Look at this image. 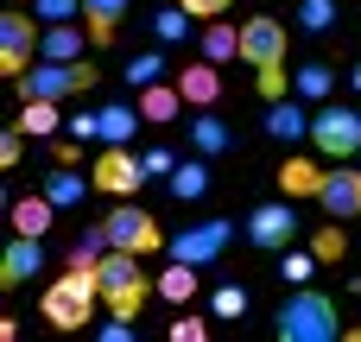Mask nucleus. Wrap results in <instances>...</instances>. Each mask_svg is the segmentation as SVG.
I'll return each mask as SVG.
<instances>
[{
    "mask_svg": "<svg viewBox=\"0 0 361 342\" xmlns=\"http://www.w3.org/2000/svg\"><path fill=\"white\" fill-rule=\"evenodd\" d=\"M286 51H292V32H286V19H273V13H254V19L241 25V57H247V70L260 76V95H267V102L292 95Z\"/></svg>",
    "mask_w": 361,
    "mask_h": 342,
    "instance_id": "f257e3e1",
    "label": "nucleus"
},
{
    "mask_svg": "<svg viewBox=\"0 0 361 342\" xmlns=\"http://www.w3.org/2000/svg\"><path fill=\"white\" fill-rule=\"evenodd\" d=\"M95 286H102L108 317H140L146 292H159V286L146 279V254H127V248H108V254L95 260Z\"/></svg>",
    "mask_w": 361,
    "mask_h": 342,
    "instance_id": "f03ea898",
    "label": "nucleus"
},
{
    "mask_svg": "<svg viewBox=\"0 0 361 342\" xmlns=\"http://www.w3.org/2000/svg\"><path fill=\"white\" fill-rule=\"evenodd\" d=\"M95 298H102V286H95V273L89 267H63L51 286H44V298H38V311H44V324L51 330H89L95 324Z\"/></svg>",
    "mask_w": 361,
    "mask_h": 342,
    "instance_id": "7ed1b4c3",
    "label": "nucleus"
},
{
    "mask_svg": "<svg viewBox=\"0 0 361 342\" xmlns=\"http://www.w3.org/2000/svg\"><path fill=\"white\" fill-rule=\"evenodd\" d=\"M273 336L279 342H336L343 324H336V298L311 292V286H292V298L279 305L273 317Z\"/></svg>",
    "mask_w": 361,
    "mask_h": 342,
    "instance_id": "20e7f679",
    "label": "nucleus"
},
{
    "mask_svg": "<svg viewBox=\"0 0 361 342\" xmlns=\"http://www.w3.org/2000/svg\"><path fill=\"white\" fill-rule=\"evenodd\" d=\"M19 102H70V95H89L95 89V63H57V57H38L25 76H13Z\"/></svg>",
    "mask_w": 361,
    "mask_h": 342,
    "instance_id": "39448f33",
    "label": "nucleus"
},
{
    "mask_svg": "<svg viewBox=\"0 0 361 342\" xmlns=\"http://www.w3.org/2000/svg\"><path fill=\"white\" fill-rule=\"evenodd\" d=\"M44 51V19L25 6H0V76H25Z\"/></svg>",
    "mask_w": 361,
    "mask_h": 342,
    "instance_id": "423d86ee",
    "label": "nucleus"
},
{
    "mask_svg": "<svg viewBox=\"0 0 361 342\" xmlns=\"http://www.w3.org/2000/svg\"><path fill=\"white\" fill-rule=\"evenodd\" d=\"M102 235H108V248H127V254H159L171 235L159 228V216L152 209H140L133 197H114V209L102 216Z\"/></svg>",
    "mask_w": 361,
    "mask_h": 342,
    "instance_id": "0eeeda50",
    "label": "nucleus"
},
{
    "mask_svg": "<svg viewBox=\"0 0 361 342\" xmlns=\"http://www.w3.org/2000/svg\"><path fill=\"white\" fill-rule=\"evenodd\" d=\"M241 235H247V248H260V254H286V248H298V203H292V197L254 203L247 222H241Z\"/></svg>",
    "mask_w": 361,
    "mask_h": 342,
    "instance_id": "6e6552de",
    "label": "nucleus"
},
{
    "mask_svg": "<svg viewBox=\"0 0 361 342\" xmlns=\"http://www.w3.org/2000/svg\"><path fill=\"white\" fill-rule=\"evenodd\" d=\"M311 146H317V159H355L361 152V114L355 108H343V102H317V114H311Z\"/></svg>",
    "mask_w": 361,
    "mask_h": 342,
    "instance_id": "1a4fd4ad",
    "label": "nucleus"
},
{
    "mask_svg": "<svg viewBox=\"0 0 361 342\" xmlns=\"http://www.w3.org/2000/svg\"><path fill=\"white\" fill-rule=\"evenodd\" d=\"M70 133L89 140V146H127V140L140 133V108H127V102H95V108L70 114Z\"/></svg>",
    "mask_w": 361,
    "mask_h": 342,
    "instance_id": "9d476101",
    "label": "nucleus"
},
{
    "mask_svg": "<svg viewBox=\"0 0 361 342\" xmlns=\"http://www.w3.org/2000/svg\"><path fill=\"white\" fill-rule=\"evenodd\" d=\"M235 235H241V222L216 216V222H190V228H178L165 248H171V260H190V267H216V260L235 248Z\"/></svg>",
    "mask_w": 361,
    "mask_h": 342,
    "instance_id": "9b49d317",
    "label": "nucleus"
},
{
    "mask_svg": "<svg viewBox=\"0 0 361 342\" xmlns=\"http://www.w3.org/2000/svg\"><path fill=\"white\" fill-rule=\"evenodd\" d=\"M89 178H95L102 197H140V190H146V159H140L133 146H102Z\"/></svg>",
    "mask_w": 361,
    "mask_h": 342,
    "instance_id": "f8f14e48",
    "label": "nucleus"
},
{
    "mask_svg": "<svg viewBox=\"0 0 361 342\" xmlns=\"http://www.w3.org/2000/svg\"><path fill=\"white\" fill-rule=\"evenodd\" d=\"M317 209H324L330 222H355L361 216V159H336V165L324 171Z\"/></svg>",
    "mask_w": 361,
    "mask_h": 342,
    "instance_id": "ddd939ff",
    "label": "nucleus"
},
{
    "mask_svg": "<svg viewBox=\"0 0 361 342\" xmlns=\"http://www.w3.org/2000/svg\"><path fill=\"white\" fill-rule=\"evenodd\" d=\"M324 171H330V159L317 165V159L292 152V159L279 165V197H292V203H317V190H324Z\"/></svg>",
    "mask_w": 361,
    "mask_h": 342,
    "instance_id": "4468645a",
    "label": "nucleus"
},
{
    "mask_svg": "<svg viewBox=\"0 0 361 342\" xmlns=\"http://www.w3.org/2000/svg\"><path fill=\"white\" fill-rule=\"evenodd\" d=\"M38 267H44V235H13L6 254H0V286L13 292V286H25Z\"/></svg>",
    "mask_w": 361,
    "mask_h": 342,
    "instance_id": "2eb2a0df",
    "label": "nucleus"
},
{
    "mask_svg": "<svg viewBox=\"0 0 361 342\" xmlns=\"http://www.w3.org/2000/svg\"><path fill=\"white\" fill-rule=\"evenodd\" d=\"M89 51H95V38H89V25H82V19L44 25V51H38V57H57V63H82Z\"/></svg>",
    "mask_w": 361,
    "mask_h": 342,
    "instance_id": "dca6fc26",
    "label": "nucleus"
},
{
    "mask_svg": "<svg viewBox=\"0 0 361 342\" xmlns=\"http://www.w3.org/2000/svg\"><path fill=\"white\" fill-rule=\"evenodd\" d=\"M178 89H184L190 108H216V102H222V63H209V57L184 63V70H178Z\"/></svg>",
    "mask_w": 361,
    "mask_h": 342,
    "instance_id": "f3484780",
    "label": "nucleus"
},
{
    "mask_svg": "<svg viewBox=\"0 0 361 342\" xmlns=\"http://www.w3.org/2000/svg\"><path fill=\"white\" fill-rule=\"evenodd\" d=\"M267 133L286 140V146L305 140V133H311V102H305V95H279V102H267Z\"/></svg>",
    "mask_w": 361,
    "mask_h": 342,
    "instance_id": "a211bd4d",
    "label": "nucleus"
},
{
    "mask_svg": "<svg viewBox=\"0 0 361 342\" xmlns=\"http://www.w3.org/2000/svg\"><path fill=\"white\" fill-rule=\"evenodd\" d=\"M133 95H140V102H133V108H140V121H152V127H165V121H178V114L190 108L178 83H146V89H133Z\"/></svg>",
    "mask_w": 361,
    "mask_h": 342,
    "instance_id": "6ab92c4d",
    "label": "nucleus"
},
{
    "mask_svg": "<svg viewBox=\"0 0 361 342\" xmlns=\"http://www.w3.org/2000/svg\"><path fill=\"white\" fill-rule=\"evenodd\" d=\"M184 133H190V152H203V159H222V152H235V133H228V121H216L209 108H197V114L184 121Z\"/></svg>",
    "mask_w": 361,
    "mask_h": 342,
    "instance_id": "aec40b11",
    "label": "nucleus"
},
{
    "mask_svg": "<svg viewBox=\"0 0 361 342\" xmlns=\"http://www.w3.org/2000/svg\"><path fill=\"white\" fill-rule=\"evenodd\" d=\"M57 222V203L38 190V197H13V235H51Z\"/></svg>",
    "mask_w": 361,
    "mask_h": 342,
    "instance_id": "412c9836",
    "label": "nucleus"
},
{
    "mask_svg": "<svg viewBox=\"0 0 361 342\" xmlns=\"http://www.w3.org/2000/svg\"><path fill=\"white\" fill-rule=\"evenodd\" d=\"M121 19H127V0H82V25H89L95 51H102V44H114Z\"/></svg>",
    "mask_w": 361,
    "mask_h": 342,
    "instance_id": "4be33fe9",
    "label": "nucleus"
},
{
    "mask_svg": "<svg viewBox=\"0 0 361 342\" xmlns=\"http://www.w3.org/2000/svg\"><path fill=\"white\" fill-rule=\"evenodd\" d=\"M165 184H171L178 203H197V197L209 190V159H203V152H197V159H178V171H171Z\"/></svg>",
    "mask_w": 361,
    "mask_h": 342,
    "instance_id": "5701e85b",
    "label": "nucleus"
},
{
    "mask_svg": "<svg viewBox=\"0 0 361 342\" xmlns=\"http://www.w3.org/2000/svg\"><path fill=\"white\" fill-rule=\"evenodd\" d=\"M89 184H95V178H82V171H76V165H57V171H51V178H44V197H51V203H57V209H76V203H82V197H89Z\"/></svg>",
    "mask_w": 361,
    "mask_h": 342,
    "instance_id": "b1692460",
    "label": "nucleus"
},
{
    "mask_svg": "<svg viewBox=\"0 0 361 342\" xmlns=\"http://www.w3.org/2000/svg\"><path fill=\"white\" fill-rule=\"evenodd\" d=\"M197 279H203V267H190V260H171V267L159 273V298H171V305H190V298H197Z\"/></svg>",
    "mask_w": 361,
    "mask_h": 342,
    "instance_id": "393cba45",
    "label": "nucleus"
},
{
    "mask_svg": "<svg viewBox=\"0 0 361 342\" xmlns=\"http://www.w3.org/2000/svg\"><path fill=\"white\" fill-rule=\"evenodd\" d=\"M203 57H209V63H228V57H241V25H228V19H209V25H203Z\"/></svg>",
    "mask_w": 361,
    "mask_h": 342,
    "instance_id": "a878e982",
    "label": "nucleus"
},
{
    "mask_svg": "<svg viewBox=\"0 0 361 342\" xmlns=\"http://www.w3.org/2000/svg\"><path fill=\"white\" fill-rule=\"evenodd\" d=\"M19 133H32V140H51L57 127H63V114H57V102H19V121H13Z\"/></svg>",
    "mask_w": 361,
    "mask_h": 342,
    "instance_id": "bb28decb",
    "label": "nucleus"
},
{
    "mask_svg": "<svg viewBox=\"0 0 361 342\" xmlns=\"http://www.w3.org/2000/svg\"><path fill=\"white\" fill-rule=\"evenodd\" d=\"M330 89H336V70H330V63H298L292 95H305V102H330Z\"/></svg>",
    "mask_w": 361,
    "mask_h": 342,
    "instance_id": "cd10ccee",
    "label": "nucleus"
},
{
    "mask_svg": "<svg viewBox=\"0 0 361 342\" xmlns=\"http://www.w3.org/2000/svg\"><path fill=\"white\" fill-rule=\"evenodd\" d=\"M190 19H197V13H184V6H159V13H152V38H159V44H184V38H190Z\"/></svg>",
    "mask_w": 361,
    "mask_h": 342,
    "instance_id": "c85d7f7f",
    "label": "nucleus"
},
{
    "mask_svg": "<svg viewBox=\"0 0 361 342\" xmlns=\"http://www.w3.org/2000/svg\"><path fill=\"white\" fill-rule=\"evenodd\" d=\"M279 279H286V286H311V279H317V248H311V254H305V248H286V254H279Z\"/></svg>",
    "mask_w": 361,
    "mask_h": 342,
    "instance_id": "c756f323",
    "label": "nucleus"
},
{
    "mask_svg": "<svg viewBox=\"0 0 361 342\" xmlns=\"http://www.w3.org/2000/svg\"><path fill=\"white\" fill-rule=\"evenodd\" d=\"M127 83H133V89H146V83H165V51H140V57L127 63Z\"/></svg>",
    "mask_w": 361,
    "mask_h": 342,
    "instance_id": "7c9ffc66",
    "label": "nucleus"
},
{
    "mask_svg": "<svg viewBox=\"0 0 361 342\" xmlns=\"http://www.w3.org/2000/svg\"><path fill=\"white\" fill-rule=\"evenodd\" d=\"M298 25L305 32H330L336 25V0H298Z\"/></svg>",
    "mask_w": 361,
    "mask_h": 342,
    "instance_id": "2f4dec72",
    "label": "nucleus"
},
{
    "mask_svg": "<svg viewBox=\"0 0 361 342\" xmlns=\"http://www.w3.org/2000/svg\"><path fill=\"white\" fill-rule=\"evenodd\" d=\"M209 311L216 317H247V292L228 279V286H216V298H209Z\"/></svg>",
    "mask_w": 361,
    "mask_h": 342,
    "instance_id": "473e14b6",
    "label": "nucleus"
},
{
    "mask_svg": "<svg viewBox=\"0 0 361 342\" xmlns=\"http://www.w3.org/2000/svg\"><path fill=\"white\" fill-rule=\"evenodd\" d=\"M32 13L44 25H63V19H82V0H32Z\"/></svg>",
    "mask_w": 361,
    "mask_h": 342,
    "instance_id": "72a5a7b5",
    "label": "nucleus"
},
{
    "mask_svg": "<svg viewBox=\"0 0 361 342\" xmlns=\"http://www.w3.org/2000/svg\"><path fill=\"white\" fill-rule=\"evenodd\" d=\"M25 140H32V133H19V127H6V133H0V171H19V159H25Z\"/></svg>",
    "mask_w": 361,
    "mask_h": 342,
    "instance_id": "f704fd0d",
    "label": "nucleus"
},
{
    "mask_svg": "<svg viewBox=\"0 0 361 342\" xmlns=\"http://www.w3.org/2000/svg\"><path fill=\"white\" fill-rule=\"evenodd\" d=\"M140 159H146V178H171V171H178V152H171V146H146Z\"/></svg>",
    "mask_w": 361,
    "mask_h": 342,
    "instance_id": "c9c22d12",
    "label": "nucleus"
},
{
    "mask_svg": "<svg viewBox=\"0 0 361 342\" xmlns=\"http://www.w3.org/2000/svg\"><path fill=\"white\" fill-rule=\"evenodd\" d=\"M311 248H317V260H343V228H336V222H324Z\"/></svg>",
    "mask_w": 361,
    "mask_h": 342,
    "instance_id": "e433bc0d",
    "label": "nucleus"
},
{
    "mask_svg": "<svg viewBox=\"0 0 361 342\" xmlns=\"http://www.w3.org/2000/svg\"><path fill=\"white\" fill-rule=\"evenodd\" d=\"M203 336H209V324H203V317H190V311L171 324V342H203Z\"/></svg>",
    "mask_w": 361,
    "mask_h": 342,
    "instance_id": "4c0bfd02",
    "label": "nucleus"
},
{
    "mask_svg": "<svg viewBox=\"0 0 361 342\" xmlns=\"http://www.w3.org/2000/svg\"><path fill=\"white\" fill-rule=\"evenodd\" d=\"M178 6H184V13H197V19H216V13H228L235 0H178Z\"/></svg>",
    "mask_w": 361,
    "mask_h": 342,
    "instance_id": "58836bf2",
    "label": "nucleus"
},
{
    "mask_svg": "<svg viewBox=\"0 0 361 342\" xmlns=\"http://www.w3.org/2000/svg\"><path fill=\"white\" fill-rule=\"evenodd\" d=\"M102 342H133V317H108L102 324Z\"/></svg>",
    "mask_w": 361,
    "mask_h": 342,
    "instance_id": "ea45409f",
    "label": "nucleus"
},
{
    "mask_svg": "<svg viewBox=\"0 0 361 342\" xmlns=\"http://www.w3.org/2000/svg\"><path fill=\"white\" fill-rule=\"evenodd\" d=\"M82 146H89V140H76V133H70V140H57L51 152H57V165H76V159H82Z\"/></svg>",
    "mask_w": 361,
    "mask_h": 342,
    "instance_id": "a19ab883",
    "label": "nucleus"
},
{
    "mask_svg": "<svg viewBox=\"0 0 361 342\" xmlns=\"http://www.w3.org/2000/svg\"><path fill=\"white\" fill-rule=\"evenodd\" d=\"M0 6H32V0H0Z\"/></svg>",
    "mask_w": 361,
    "mask_h": 342,
    "instance_id": "79ce46f5",
    "label": "nucleus"
},
{
    "mask_svg": "<svg viewBox=\"0 0 361 342\" xmlns=\"http://www.w3.org/2000/svg\"><path fill=\"white\" fill-rule=\"evenodd\" d=\"M349 83H355V89H361V70H355V76H349Z\"/></svg>",
    "mask_w": 361,
    "mask_h": 342,
    "instance_id": "37998d69",
    "label": "nucleus"
},
{
    "mask_svg": "<svg viewBox=\"0 0 361 342\" xmlns=\"http://www.w3.org/2000/svg\"><path fill=\"white\" fill-rule=\"evenodd\" d=\"M355 159H361V152H355Z\"/></svg>",
    "mask_w": 361,
    "mask_h": 342,
    "instance_id": "c03bdc74",
    "label": "nucleus"
}]
</instances>
